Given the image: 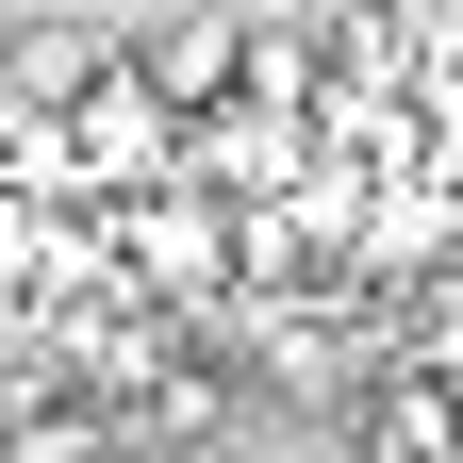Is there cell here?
<instances>
[{"label": "cell", "mask_w": 463, "mask_h": 463, "mask_svg": "<svg viewBox=\"0 0 463 463\" xmlns=\"http://www.w3.org/2000/svg\"><path fill=\"white\" fill-rule=\"evenodd\" d=\"M183 149H199V116L165 99L133 50L67 99V199H149V183H183Z\"/></svg>", "instance_id": "cell-1"}, {"label": "cell", "mask_w": 463, "mask_h": 463, "mask_svg": "<svg viewBox=\"0 0 463 463\" xmlns=\"http://www.w3.org/2000/svg\"><path fill=\"white\" fill-rule=\"evenodd\" d=\"M315 99H215L199 116V149H183V183H215V199H298L315 183Z\"/></svg>", "instance_id": "cell-2"}, {"label": "cell", "mask_w": 463, "mask_h": 463, "mask_svg": "<svg viewBox=\"0 0 463 463\" xmlns=\"http://www.w3.org/2000/svg\"><path fill=\"white\" fill-rule=\"evenodd\" d=\"M249 50H265V33H249V17H165V33H149V50H133V67H149V83H165V99H183V116H215V99H232V83H249Z\"/></svg>", "instance_id": "cell-3"}, {"label": "cell", "mask_w": 463, "mask_h": 463, "mask_svg": "<svg viewBox=\"0 0 463 463\" xmlns=\"http://www.w3.org/2000/svg\"><path fill=\"white\" fill-rule=\"evenodd\" d=\"M0 67H17V99H33V116H67V99L116 67V33H83V17H33L17 50H0Z\"/></svg>", "instance_id": "cell-4"}]
</instances>
